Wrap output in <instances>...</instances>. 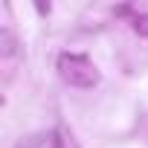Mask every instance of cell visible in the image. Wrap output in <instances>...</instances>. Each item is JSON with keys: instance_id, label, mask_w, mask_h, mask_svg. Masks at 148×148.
<instances>
[{"instance_id": "6da1fadb", "label": "cell", "mask_w": 148, "mask_h": 148, "mask_svg": "<svg viewBox=\"0 0 148 148\" xmlns=\"http://www.w3.org/2000/svg\"><path fill=\"white\" fill-rule=\"evenodd\" d=\"M58 67H61V76H64L70 84H76V87H90V84H96V70H93V64H90L84 55H61Z\"/></svg>"}]
</instances>
